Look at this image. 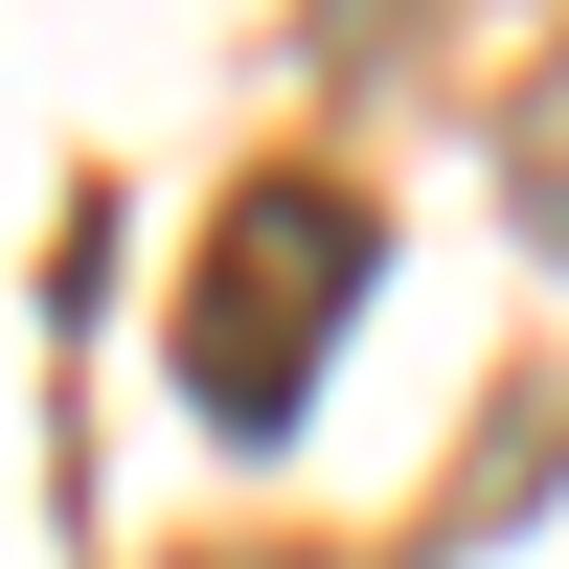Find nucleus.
Returning a JSON list of instances; mask_svg holds the SVG:
<instances>
[{
    "label": "nucleus",
    "mask_w": 569,
    "mask_h": 569,
    "mask_svg": "<svg viewBox=\"0 0 569 569\" xmlns=\"http://www.w3.org/2000/svg\"><path fill=\"white\" fill-rule=\"evenodd\" d=\"M228 569H273V547H228Z\"/></svg>",
    "instance_id": "3"
},
{
    "label": "nucleus",
    "mask_w": 569,
    "mask_h": 569,
    "mask_svg": "<svg viewBox=\"0 0 569 569\" xmlns=\"http://www.w3.org/2000/svg\"><path fill=\"white\" fill-rule=\"evenodd\" d=\"M501 206H525V251H569V46L501 91Z\"/></svg>",
    "instance_id": "2"
},
{
    "label": "nucleus",
    "mask_w": 569,
    "mask_h": 569,
    "mask_svg": "<svg viewBox=\"0 0 569 569\" xmlns=\"http://www.w3.org/2000/svg\"><path fill=\"white\" fill-rule=\"evenodd\" d=\"M365 273H388V206L342 160H251L228 228H206V273H182V410L206 433H297V388L342 365Z\"/></svg>",
    "instance_id": "1"
}]
</instances>
